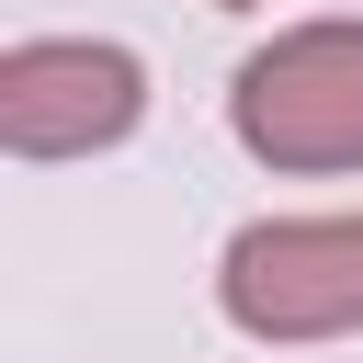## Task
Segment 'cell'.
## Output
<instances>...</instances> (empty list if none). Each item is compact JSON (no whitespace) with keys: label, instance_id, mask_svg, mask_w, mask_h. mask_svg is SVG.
<instances>
[{"label":"cell","instance_id":"6da1fadb","mask_svg":"<svg viewBox=\"0 0 363 363\" xmlns=\"http://www.w3.org/2000/svg\"><path fill=\"white\" fill-rule=\"evenodd\" d=\"M227 125L272 170H363V23H295L238 57Z\"/></svg>","mask_w":363,"mask_h":363},{"label":"cell","instance_id":"7a4b0ae2","mask_svg":"<svg viewBox=\"0 0 363 363\" xmlns=\"http://www.w3.org/2000/svg\"><path fill=\"white\" fill-rule=\"evenodd\" d=\"M216 306L250 340H340L363 329V216H261L216 261Z\"/></svg>","mask_w":363,"mask_h":363},{"label":"cell","instance_id":"3957f363","mask_svg":"<svg viewBox=\"0 0 363 363\" xmlns=\"http://www.w3.org/2000/svg\"><path fill=\"white\" fill-rule=\"evenodd\" d=\"M147 113V68L102 34H34L0 57V136L11 159H91L113 136H136Z\"/></svg>","mask_w":363,"mask_h":363},{"label":"cell","instance_id":"277c9868","mask_svg":"<svg viewBox=\"0 0 363 363\" xmlns=\"http://www.w3.org/2000/svg\"><path fill=\"white\" fill-rule=\"evenodd\" d=\"M216 11H238V0H216Z\"/></svg>","mask_w":363,"mask_h":363}]
</instances>
